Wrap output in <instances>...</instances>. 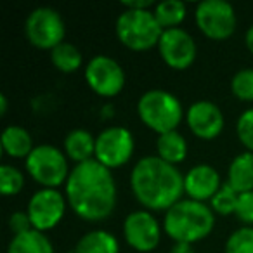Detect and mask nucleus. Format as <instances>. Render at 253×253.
<instances>
[{"label":"nucleus","mask_w":253,"mask_h":253,"mask_svg":"<svg viewBox=\"0 0 253 253\" xmlns=\"http://www.w3.org/2000/svg\"><path fill=\"white\" fill-rule=\"evenodd\" d=\"M66 201L84 220L108 218L116 207V184L111 170L97 160L78 163L66 180Z\"/></svg>","instance_id":"1"},{"label":"nucleus","mask_w":253,"mask_h":253,"mask_svg":"<svg viewBox=\"0 0 253 253\" xmlns=\"http://www.w3.org/2000/svg\"><path fill=\"white\" fill-rule=\"evenodd\" d=\"M130 187L144 208L170 210L184 194V175L175 165L163 162L160 156H146L132 169Z\"/></svg>","instance_id":"2"},{"label":"nucleus","mask_w":253,"mask_h":253,"mask_svg":"<svg viewBox=\"0 0 253 253\" xmlns=\"http://www.w3.org/2000/svg\"><path fill=\"white\" fill-rule=\"evenodd\" d=\"M215 225L213 210L194 200H180L167 210L163 229L175 243L193 245L205 239Z\"/></svg>","instance_id":"3"},{"label":"nucleus","mask_w":253,"mask_h":253,"mask_svg":"<svg viewBox=\"0 0 253 253\" xmlns=\"http://www.w3.org/2000/svg\"><path fill=\"white\" fill-rule=\"evenodd\" d=\"M137 113L141 122L158 135L177 130L184 109L180 101L167 90H148L137 102Z\"/></svg>","instance_id":"4"},{"label":"nucleus","mask_w":253,"mask_h":253,"mask_svg":"<svg viewBox=\"0 0 253 253\" xmlns=\"http://www.w3.org/2000/svg\"><path fill=\"white\" fill-rule=\"evenodd\" d=\"M163 35L162 26L151 11L125 9L116 19V37L130 50H149L160 43Z\"/></svg>","instance_id":"5"},{"label":"nucleus","mask_w":253,"mask_h":253,"mask_svg":"<svg viewBox=\"0 0 253 253\" xmlns=\"http://www.w3.org/2000/svg\"><path fill=\"white\" fill-rule=\"evenodd\" d=\"M26 170L37 184L43 186V189H56L61 184H66L71 173L68 169V156L49 144L33 149L26 158Z\"/></svg>","instance_id":"6"},{"label":"nucleus","mask_w":253,"mask_h":253,"mask_svg":"<svg viewBox=\"0 0 253 253\" xmlns=\"http://www.w3.org/2000/svg\"><path fill=\"white\" fill-rule=\"evenodd\" d=\"M25 35L37 49L52 50L64 42L66 28L59 12L50 7H39L26 18Z\"/></svg>","instance_id":"7"},{"label":"nucleus","mask_w":253,"mask_h":253,"mask_svg":"<svg viewBox=\"0 0 253 253\" xmlns=\"http://www.w3.org/2000/svg\"><path fill=\"white\" fill-rule=\"evenodd\" d=\"M134 137L125 126H109L95 137V158L106 169H120L134 155Z\"/></svg>","instance_id":"8"},{"label":"nucleus","mask_w":253,"mask_h":253,"mask_svg":"<svg viewBox=\"0 0 253 253\" xmlns=\"http://www.w3.org/2000/svg\"><path fill=\"white\" fill-rule=\"evenodd\" d=\"M196 25L205 37L225 40L236 30V12L224 0H205L196 7Z\"/></svg>","instance_id":"9"},{"label":"nucleus","mask_w":253,"mask_h":253,"mask_svg":"<svg viewBox=\"0 0 253 253\" xmlns=\"http://www.w3.org/2000/svg\"><path fill=\"white\" fill-rule=\"evenodd\" d=\"M66 198L57 189H40L28 203V217L35 231L45 232L54 229L64 217Z\"/></svg>","instance_id":"10"},{"label":"nucleus","mask_w":253,"mask_h":253,"mask_svg":"<svg viewBox=\"0 0 253 253\" xmlns=\"http://www.w3.org/2000/svg\"><path fill=\"white\" fill-rule=\"evenodd\" d=\"M85 80L97 95L113 97L122 92L125 73L115 59L108 56H95L85 68Z\"/></svg>","instance_id":"11"},{"label":"nucleus","mask_w":253,"mask_h":253,"mask_svg":"<svg viewBox=\"0 0 253 253\" xmlns=\"http://www.w3.org/2000/svg\"><path fill=\"white\" fill-rule=\"evenodd\" d=\"M123 236L126 243L141 253H149L158 246L162 229L155 217L146 210L132 211L123 222Z\"/></svg>","instance_id":"12"},{"label":"nucleus","mask_w":253,"mask_h":253,"mask_svg":"<svg viewBox=\"0 0 253 253\" xmlns=\"http://www.w3.org/2000/svg\"><path fill=\"white\" fill-rule=\"evenodd\" d=\"M163 63L172 70H187L196 59V43L193 37L180 28L165 30L158 43Z\"/></svg>","instance_id":"13"},{"label":"nucleus","mask_w":253,"mask_h":253,"mask_svg":"<svg viewBox=\"0 0 253 253\" xmlns=\"http://www.w3.org/2000/svg\"><path fill=\"white\" fill-rule=\"evenodd\" d=\"M189 130L203 141L218 137L224 130V115L220 108L210 101H198L189 106L186 115Z\"/></svg>","instance_id":"14"},{"label":"nucleus","mask_w":253,"mask_h":253,"mask_svg":"<svg viewBox=\"0 0 253 253\" xmlns=\"http://www.w3.org/2000/svg\"><path fill=\"white\" fill-rule=\"evenodd\" d=\"M222 187L218 172L210 165H196L184 175V193L189 196V200L200 201H211V198L217 194Z\"/></svg>","instance_id":"15"},{"label":"nucleus","mask_w":253,"mask_h":253,"mask_svg":"<svg viewBox=\"0 0 253 253\" xmlns=\"http://www.w3.org/2000/svg\"><path fill=\"white\" fill-rule=\"evenodd\" d=\"M227 184L238 194L253 191V153L238 155L229 165Z\"/></svg>","instance_id":"16"},{"label":"nucleus","mask_w":253,"mask_h":253,"mask_svg":"<svg viewBox=\"0 0 253 253\" xmlns=\"http://www.w3.org/2000/svg\"><path fill=\"white\" fill-rule=\"evenodd\" d=\"M64 155L78 163L90 162L95 158V137L84 128L71 130L64 139Z\"/></svg>","instance_id":"17"},{"label":"nucleus","mask_w":253,"mask_h":253,"mask_svg":"<svg viewBox=\"0 0 253 253\" xmlns=\"http://www.w3.org/2000/svg\"><path fill=\"white\" fill-rule=\"evenodd\" d=\"M2 148L11 158H28L35 149L30 132L19 125H11L2 132Z\"/></svg>","instance_id":"18"},{"label":"nucleus","mask_w":253,"mask_h":253,"mask_svg":"<svg viewBox=\"0 0 253 253\" xmlns=\"http://www.w3.org/2000/svg\"><path fill=\"white\" fill-rule=\"evenodd\" d=\"M120 252V243L111 232L102 231H90L80 238L77 243L73 253H118Z\"/></svg>","instance_id":"19"},{"label":"nucleus","mask_w":253,"mask_h":253,"mask_svg":"<svg viewBox=\"0 0 253 253\" xmlns=\"http://www.w3.org/2000/svg\"><path fill=\"white\" fill-rule=\"evenodd\" d=\"M156 151L163 162L170 165H179L187 156V142L177 130L162 134L156 141Z\"/></svg>","instance_id":"20"},{"label":"nucleus","mask_w":253,"mask_h":253,"mask_svg":"<svg viewBox=\"0 0 253 253\" xmlns=\"http://www.w3.org/2000/svg\"><path fill=\"white\" fill-rule=\"evenodd\" d=\"M7 253H54V246L43 232L32 229L14 236L7 246Z\"/></svg>","instance_id":"21"},{"label":"nucleus","mask_w":253,"mask_h":253,"mask_svg":"<svg viewBox=\"0 0 253 253\" xmlns=\"http://www.w3.org/2000/svg\"><path fill=\"white\" fill-rule=\"evenodd\" d=\"M155 18L162 30H173L186 19V4L180 0H165L155 7Z\"/></svg>","instance_id":"22"},{"label":"nucleus","mask_w":253,"mask_h":253,"mask_svg":"<svg viewBox=\"0 0 253 253\" xmlns=\"http://www.w3.org/2000/svg\"><path fill=\"white\" fill-rule=\"evenodd\" d=\"M50 61L61 73H75L82 66V52L70 42H63L50 50Z\"/></svg>","instance_id":"23"},{"label":"nucleus","mask_w":253,"mask_h":253,"mask_svg":"<svg viewBox=\"0 0 253 253\" xmlns=\"http://www.w3.org/2000/svg\"><path fill=\"white\" fill-rule=\"evenodd\" d=\"M238 198L239 194L229 186L227 182L222 184V187L217 191L213 198H211L210 205L211 210L218 215H231L236 211V205H238Z\"/></svg>","instance_id":"24"},{"label":"nucleus","mask_w":253,"mask_h":253,"mask_svg":"<svg viewBox=\"0 0 253 253\" xmlns=\"http://www.w3.org/2000/svg\"><path fill=\"white\" fill-rule=\"evenodd\" d=\"M231 92L245 102H253V68L239 70L231 80Z\"/></svg>","instance_id":"25"},{"label":"nucleus","mask_w":253,"mask_h":253,"mask_svg":"<svg viewBox=\"0 0 253 253\" xmlns=\"http://www.w3.org/2000/svg\"><path fill=\"white\" fill-rule=\"evenodd\" d=\"M25 186V177L16 167H0V189L4 196H16Z\"/></svg>","instance_id":"26"},{"label":"nucleus","mask_w":253,"mask_h":253,"mask_svg":"<svg viewBox=\"0 0 253 253\" xmlns=\"http://www.w3.org/2000/svg\"><path fill=\"white\" fill-rule=\"evenodd\" d=\"M225 253H253V227H239L229 236Z\"/></svg>","instance_id":"27"},{"label":"nucleus","mask_w":253,"mask_h":253,"mask_svg":"<svg viewBox=\"0 0 253 253\" xmlns=\"http://www.w3.org/2000/svg\"><path fill=\"white\" fill-rule=\"evenodd\" d=\"M236 134H238L241 144L250 153H253V109H248L239 116L238 125H236Z\"/></svg>","instance_id":"28"},{"label":"nucleus","mask_w":253,"mask_h":253,"mask_svg":"<svg viewBox=\"0 0 253 253\" xmlns=\"http://www.w3.org/2000/svg\"><path fill=\"white\" fill-rule=\"evenodd\" d=\"M234 213L246 227H253V191L239 194Z\"/></svg>","instance_id":"29"},{"label":"nucleus","mask_w":253,"mask_h":253,"mask_svg":"<svg viewBox=\"0 0 253 253\" xmlns=\"http://www.w3.org/2000/svg\"><path fill=\"white\" fill-rule=\"evenodd\" d=\"M9 229H11L14 236L25 234V232L32 231L33 225H32V220H30L28 213H25V211H14V213L9 217Z\"/></svg>","instance_id":"30"},{"label":"nucleus","mask_w":253,"mask_h":253,"mask_svg":"<svg viewBox=\"0 0 253 253\" xmlns=\"http://www.w3.org/2000/svg\"><path fill=\"white\" fill-rule=\"evenodd\" d=\"M153 5L151 0H132V2H123V7L132 9V11H149Z\"/></svg>","instance_id":"31"},{"label":"nucleus","mask_w":253,"mask_h":253,"mask_svg":"<svg viewBox=\"0 0 253 253\" xmlns=\"http://www.w3.org/2000/svg\"><path fill=\"white\" fill-rule=\"evenodd\" d=\"M170 253H194V250L187 243H175L172 246V250H170Z\"/></svg>","instance_id":"32"},{"label":"nucleus","mask_w":253,"mask_h":253,"mask_svg":"<svg viewBox=\"0 0 253 253\" xmlns=\"http://www.w3.org/2000/svg\"><path fill=\"white\" fill-rule=\"evenodd\" d=\"M245 42H246V47H248V50L253 54V25L250 26V30H248V32H246Z\"/></svg>","instance_id":"33"},{"label":"nucleus","mask_w":253,"mask_h":253,"mask_svg":"<svg viewBox=\"0 0 253 253\" xmlns=\"http://www.w3.org/2000/svg\"><path fill=\"white\" fill-rule=\"evenodd\" d=\"M7 113V97L5 95H0V115L4 116Z\"/></svg>","instance_id":"34"}]
</instances>
